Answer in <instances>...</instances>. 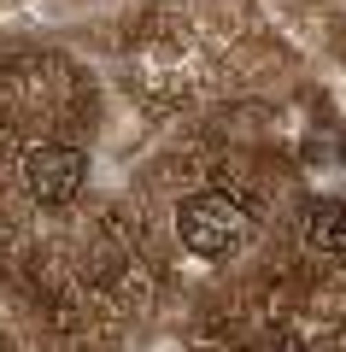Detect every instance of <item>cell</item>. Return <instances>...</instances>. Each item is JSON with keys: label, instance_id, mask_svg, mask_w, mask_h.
<instances>
[{"label": "cell", "instance_id": "6da1fadb", "mask_svg": "<svg viewBox=\"0 0 346 352\" xmlns=\"http://www.w3.org/2000/svg\"><path fill=\"white\" fill-rule=\"evenodd\" d=\"M176 235H182V247L199 252V258H229V252L247 241V212H241V200H229V194H188V200L176 206Z\"/></svg>", "mask_w": 346, "mask_h": 352}, {"label": "cell", "instance_id": "7a4b0ae2", "mask_svg": "<svg viewBox=\"0 0 346 352\" xmlns=\"http://www.w3.org/2000/svg\"><path fill=\"white\" fill-rule=\"evenodd\" d=\"M88 182V159L76 147H65V141H41V147H30L24 159V188L36 206H71L76 194H83Z\"/></svg>", "mask_w": 346, "mask_h": 352}, {"label": "cell", "instance_id": "3957f363", "mask_svg": "<svg viewBox=\"0 0 346 352\" xmlns=\"http://www.w3.org/2000/svg\"><path fill=\"white\" fill-rule=\"evenodd\" d=\"M305 241L317 252H334V258H340V252H346V200H311Z\"/></svg>", "mask_w": 346, "mask_h": 352}]
</instances>
